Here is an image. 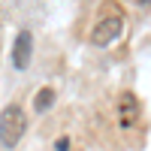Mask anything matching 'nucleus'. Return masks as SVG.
<instances>
[{"label":"nucleus","instance_id":"obj_4","mask_svg":"<svg viewBox=\"0 0 151 151\" xmlns=\"http://www.w3.org/2000/svg\"><path fill=\"white\" fill-rule=\"evenodd\" d=\"M118 115H121L124 127L136 124V118H139V103H136L133 94H121V100H118Z\"/></svg>","mask_w":151,"mask_h":151},{"label":"nucleus","instance_id":"obj_1","mask_svg":"<svg viewBox=\"0 0 151 151\" xmlns=\"http://www.w3.org/2000/svg\"><path fill=\"white\" fill-rule=\"evenodd\" d=\"M24 130H27V115H24V109L18 103H9L3 112H0V145L6 151H12L21 142Z\"/></svg>","mask_w":151,"mask_h":151},{"label":"nucleus","instance_id":"obj_3","mask_svg":"<svg viewBox=\"0 0 151 151\" xmlns=\"http://www.w3.org/2000/svg\"><path fill=\"white\" fill-rule=\"evenodd\" d=\"M30 55H33V36H30V30H18L15 42H12V67L15 70H27Z\"/></svg>","mask_w":151,"mask_h":151},{"label":"nucleus","instance_id":"obj_5","mask_svg":"<svg viewBox=\"0 0 151 151\" xmlns=\"http://www.w3.org/2000/svg\"><path fill=\"white\" fill-rule=\"evenodd\" d=\"M52 103H55V88H42V91L36 94V100H33V109L36 112H48Z\"/></svg>","mask_w":151,"mask_h":151},{"label":"nucleus","instance_id":"obj_2","mask_svg":"<svg viewBox=\"0 0 151 151\" xmlns=\"http://www.w3.org/2000/svg\"><path fill=\"white\" fill-rule=\"evenodd\" d=\"M121 30H124V18L118 15H106V18H100L97 24H94V30H91V45H109V42H115L118 36H121Z\"/></svg>","mask_w":151,"mask_h":151},{"label":"nucleus","instance_id":"obj_6","mask_svg":"<svg viewBox=\"0 0 151 151\" xmlns=\"http://www.w3.org/2000/svg\"><path fill=\"white\" fill-rule=\"evenodd\" d=\"M55 148H58V151H70V139H67V136H60Z\"/></svg>","mask_w":151,"mask_h":151}]
</instances>
